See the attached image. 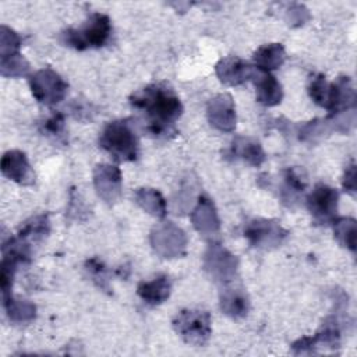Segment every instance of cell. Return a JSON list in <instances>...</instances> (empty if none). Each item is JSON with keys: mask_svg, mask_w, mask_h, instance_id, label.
I'll use <instances>...</instances> for the list:
<instances>
[{"mask_svg": "<svg viewBox=\"0 0 357 357\" xmlns=\"http://www.w3.org/2000/svg\"><path fill=\"white\" fill-rule=\"evenodd\" d=\"M172 283L167 275H158L152 280H144L138 284V296L148 304H160L170 296Z\"/></svg>", "mask_w": 357, "mask_h": 357, "instance_id": "5bb4252c", "label": "cell"}, {"mask_svg": "<svg viewBox=\"0 0 357 357\" xmlns=\"http://www.w3.org/2000/svg\"><path fill=\"white\" fill-rule=\"evenodd\" d=\"M4 304L10 318L14 321H26L35 317V307L32 304H28L25 301L17 303L11 298H4Z\"/></svg>", "mask_w": 357, "mask_h": 357, "instance_id": "7402d4cb", "label": "cell"}, {"mask_svg": "<svg viewBox=\"0 0 357 357\" xmlns=\"http://www.w3.org/2000/svg\"><path fill=\"white\" fill-rule=\"evenodd\" d=\"M29 85L32 95L45 105H54L64 99L67 93V82L52 68L38 70L31 78Z\"/></svg>", "mask_w": 357, "mask_h": 357, "instance_id": "5b68a950", "label": "cell"}, {"mask_svg": "<svg viewBox=\"0 0 357 357\" xmlns=\"http://www.w3.org/2000/svg\"><path fill=\"white\" fill-rule=\"evenodd\" d=\"M208 120L220 131H233L236 127V109L229 93H220L208 103Z\"/></svg>", "mask_w": 357, "mask_h": 357, "instance_id": "9c48e42d", "label": "cell"}, {"mask_svg": "<svg viewBox=\"0 0 357 357\" xmlns=\"http://www.w3.org/2000/svg\"><path fill=\"white\" fill-rule=\"evenodd\" d=\"M131 106L139 113L144 128L155 137L176 132V121L183 114L177 93L165 82L151 84L130 96Z\"/></svg>", "mask_w": 357, "mask_h": 357, "instance_id": "6da1fadb", "label": "cell"}, {"mask_svg": "<svg viewBox=\"0 0 357 357\" xmlns=\"http://www.w3.org/2000/svg\"><path fill=\"white\" fill-rule=\"evenodd\" d=\"M329 84L325 79L324 74H314L308 82V93L311 99L321 107L326 106Z\"/></svg>", "mask_w": 357, "mask_h": 357, "instance_id": "44dd1931", "label": "cell"}, {"mask_svg": "<svg viewBox=\"0 0 357 357\" xmlns=\"http://www.w3.org/2000/svg\"><path fill=\"white\" fill-rule=\"evenodd\" d=\"M230 153L234 158L243 159L252 166H259L265 160V153L261 144L248 137H237L231 142Z\"/></svg>", "mask_w": 357, "mask_h": 357, "instance_id": "9a60e30c", "label": "cell"}, {"mask_svg": "<svg viewBox=\"0 0 357 357\" xmlns=\"http://www.w3.org/2000/svg\"><path fill=\"white\" fill-rule=\"evenodd\" d=\"M284 190H283V194H287L290 192L289 195V199L291 201L294 198L296 194L298 192H303L305 185H307V181L305 178L301 177V174L296 170V169H287L284 170ZM287 199V201H289Z\"/></svg>", "mask_w": 357, "mask_h": 357, "instance_id": "603a6c76", "label": "cell"}, {"mask_svg": "<svg viewBox=\"0 0 357 357\" xmlns=\"http://www.w3.org/2000/svg\"><path fill=\"white\" fill-rule=\"evenodd\" d=\"M1 173L22 185H29L35 181V173L25 153L21 151H8L4 153L1 158Z\"/></svg>", "mask_w": 357, "mask_h": 357, "instance_id": "8fae6325", "label": "cell"}, {"mask_svg": "<svg viewBox=\"0 0 357 357\" xmlns=\"http://www.w3.org/2000/svg\"><path fill=\"white\" fill-rule=\"evenodd\" d=\"M286 59L284 47L280 43H268L254 53L255 67L264 71L279 68Z\"/></svg>", "mask_w": 357, "mask_h": 357, "instance_id": "e0dca14e", "label": "cell"}, {"mask_svg": "<svg viewBox=\"0 0 357 357\" xmlns=\"http://www.w3.org/2000/svg\"><path fill=\"white\" fill-rule=\"evenodd\" d=\"M215 70L219 81L230 86L244 84L247 79H251V75L254 73L252 66L236 56H227L220 59Z\"/></svg>", "mask_w": 357, "mask_h": 357, "instance_id": "30bf717a", "label": "cell"}, {"mask_svg": "<svg viewBox=\"0 0 357 357\" xmlns=\"http://www.w3.org/2000/svg\"><path fill=\"white\" fill-rule=\"evenodd\" d=\"M99 145L119 162H132L139 155L138 137L128 120L107 123L99 135Z\"/></svg>", "mask_w": 357, "mask_h": 357, "instance_id": "7a4b0ae2", "label": "cell"}, {"mask_svg": "<svg viewBox=\"0 0 357 357\" xmlns=\"http://www.w3.org/2000/svg\"><path fill=\"white\" fill-rule=\"evenodd\" d=\"M43 130L47 135H61L64 130V114L53 113L49 119L45 120Z\"/></svg>", "mask_w": 357, "mask_h": 357, "instance_id": "d4e9b609", "label": "cell"}, {"mask_svg": "<svg viewBox=\"0 0 357 357\" xmlns=\"http://www.w3.org/2000/svg\"><path fill=\"white\" fill-rule=\"evenodd\" d=\"M248 298L240 289H226L220 296V308L225 314L240 318L248 312Z\"/></svg>", "mask_w": 357, "mask_h": 357, "instance_id": "ac0fdd59", "label": "cell"}, {"mask_svg": "<svg viewBox=\"0 0 357 357\" xmlns=\"http://www.w3.org/2000/svg\"><path fill=\"white\" fill-rule=\"evenodd\" d=\"M343 188L350 192L354 194L356 192V165L351 163L346 172H344V178H343Z\"/></svg>", "mask_w": 357, "mask_h": 357, "instance_id": "484cf974", "label": "cell"}, {"mask_svg": "<svg viewBox=\"0 0 357 357\" xmlns=\"http://www.w3.org/2000/svg\"><path fill=\"white\" fill-rule=\"evenodd\" d=\"M337 201L339 192L335 188L319 183L307 197V206L317 223L328 225L335 222Z\"/></svg>", "mask_w": 357, "mask_h": 357, "instance_id": "8992f818", "label": "cell"}, {"mask_svg": "<svg viewBox=\"0 0 357 357\" xmlns=\"http://www.w3.org/2000/svg\"><path fill=\"white\" fill-rule=\"evenodd\" d=\"M174 331L192 346H204L211 336V315L199 310H183L173 319Z\"/></svg>", "mask_w": 357, "mask_h": 357, "instance_id": "277c9868", "label": "cell"}, {"mask_svg": "<svg viewBox=\"0 0 357 357\" xmlns=\"http://www.w3.org/2000/svg\"><path fill=\"white\" fill-rule=\"evenodd\" d=\"M112 33L110 18L100 13H92L84 25L79 28H70L61 32L60 40L77 50H85L88 47L103 46Z\"/></svg>", "mask_w": 357, "mask_h": 357, "instance_id": "3957f363", "label": "cell"}, {"mask_svg": "<svg viewBox=\"0 0 357 357\" xmlns=\"http://www.w3.org/2000/svg\"><path fill=\"white\" fill-rule=\"evenodd\" d=\"M287 231L273 220L254 219L244 227V236L252 247H276L286 237Z\"/></svg>", "mask_w": 357, "mask_h": 357, "instance_id": "52a82bcc", "label": "cell"}, {"mask_svg": "<svg viewBox=\"0 0 357 357\" xmlns=\"http://www.w3.org/2000/svg\"><path fill=\"white\" fill-rule=\"evenodd\" d=\"M335 223V237L337 241L349 248L351 252L356 251V220L351 218H340Z\"/></svg>", "mask_w": 357, "mask_h": 357, "instance_id": "ffe728a7", "label": "cell"}, {"mask_svg": "<svg viewBox=\"0 0 357 357\" xmlns=\"http://www.w3.org/2000/svg\"><path fill=\"white\" fill-rule=\"evenodd\" d=\"M356 105V91L350 77H337L328 88V98L325 109L329 112V117L353 109Z\"/></svg>", "mask_w": 357, "mask_h": 357, "instance_id": "ba28073f", "label": "cell"}, {"mask_svg": "<svg viewBox=\"0 0 357 357\" xmlns=\"http://www.w3.org/2000/svg\"><path fill=\"white\" fill-rule=\"evenodd\" d=\"M137 197V202L145 209L148 211L151 215L158 216V218H163L166 213V202L163 199V197L152 188H141L139 191H137L135 194Z\"/></svg>", "mask_w": 357, "mask_h": 357, "instance_id": "d6986e66", "label": "cell"}, {"mask_svg": "<svg viewBox=\"0 0 357 357\" xmlns=\"http://www.w3.org/2000/svg\"><path fill=\"white\" fill-rule=\"evenodd\" d=\"M96 192L106 202L117 201L121 190V173L116 166L99 165L95 169Z\"/></svg>", "mask_w": 357, "mask_h": 357, "instance_id": "4fadbf2b", "label": "cell"}, {"mask_svg": "<svg viewBox=\"0 0 357 357\" xmlns=\"http://www.w3.org/2000/svg\"><path fill=\"white\" fill-rule=\"evenodd\" d=\"M195 229L204 234H212L219 229V220L213 204L206 197H199V202L192 215Z\"/></svg>", "mask_w": 357, "mask_h": 357, "instance_id": "2e32d148", "label": "cell"}, {"mask_svg": "<svg viewBox=\"0 0 357 357\" xmlns=\"http://www.w3.org/2000/svg\"><path fill=\"white\" fill-rule=\"evenodd\" d=\"M251 79L255 85L257 100L264 106H276L282 102L283 89L279 81L269 73L254 67Z\"/></svg>", "mask_w": 357, "mask_h": 357, "instance_id": "7c38bea8", "label": "cell"}, {"mask_svg": "<svg viewBox=\"0 0 357 357\" xmlns=\"http://www.w3.org/2000/svg\"><path fill=\"white\" fill-rule=\"evenodd\" d=\"M85 268H86V271L89 272V275L93 278V280L98 283L99 287L109 290L106 268H105V265H103L98 258H92V259L86 261Z\"/></svg>", "mask_w": 357, "mask_h": 357, "instance_id": "cb8c5ba5", "label": "cell"}]
</instances>
